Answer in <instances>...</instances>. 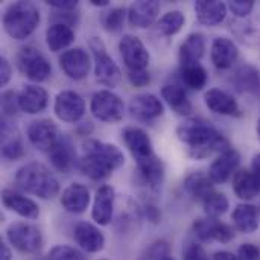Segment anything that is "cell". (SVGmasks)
<instances>
[{"label":"cell","mask_w":260,"mask_h":260,"mask_svg":"<svg viewBox=\"0 0 260 260\" xmlns=\"http://www.w3.org/2000/svg\"><path fill=\"white\" fill-rule=\"evenodd\" d=\"M177 137L189 146V155L195 160H204L232 148L229 139L210 122L203 119H189L183 122L177 128Z\"/></svg>","instance_id":"1"},{"label":"cell","mask_w":260,"mask_h":260,"mask_svg":"<svg viewBox=\"0 0 260 260\" xmlns=\"http://www.w3.org/2000/svg\"><path fill=\"white\" fill-rule=\"evenodd\" d=\"M123 165V152L116 145L101 140H87L84 143V155L78 160L81 172L93 181L110 178Z\"/></svg>","instance_id":"2"},{"label":"cell","mask_w":260,"mask_h":260,"mask_svg":"<svg viewBox=\"0 0 260 260\" xmlns=\"http://www.w3.org/2000/svg\"><path fill=\"white\" fill-rule=\"evenodd\" d=\"M15 184L20 190L40 200H53L59 193V181L50 169L38 161H29L15 172Z\"/></svg>","instance_id":"3"},{"label":"cell","mask_w":260,"mask_h":260,"mask_svg":"<svg viewBox=\"0 0 260 260\" xmlns=\"http://www.w3.org/2000/svg\"><path fill=\"white\" fill-rule=\"evenodd\" d=\"M40 9L32 2H14L3 12V29L12 40H26L38 27Z\"/></svg>","instance_id":"4"},{"label":"cell","mask_w":260,"mask_h":260,"mask_svg":"<svg viewBox=\"0 0 260 260\" xmlns=\"http://www.w3.org/2000/svg\"><path fill=\"white\" fill-rule=\"evenodd\" d=\"M88 46L94 59L96 81L105 87H111V88L117 87L122 81V72L119 66L114 62V59L108 55L104 41L99 37H91Z\"/></svg>","instance_id":"5"},{"label":"cell","mask_w":260,"mask_h":260,"mask_svg":"<svg viewBox=\"0 0 260 260\" xmlns=\"http://www.w3.org/2000/svg\"><path fill=\"white\" fill-rule=\"evenodd\" d=\"M91 114L105 123H119L125 116V104L119 94L111 90H99L90 101Z\"/></svg>","instance_id":"6"},{"label":"cell","mask_w":260,"mask_h":260,"mask_svg":"<svg viewBox=\"0 0 260 260\" xmlns=\"http://www.w3.org/2000/svg\"><path fill=\"white\" fill-rule=\"evenodd\" d=\"M18 70L32 82H44L52 75V66L46 56L34 46H26L17 53Z\"/></svg>","instance_id":"7"},{"label":"cell","mask_w":260,"mask_h":260,"mask_svg":"<svg viewBox=\"0 0 260 260\" xmlns=\"http://www.w3.org/2000/svg\"><path fill=\"white\" fill-rule=\"evenodd\" d=\"M6 239L11 247L24 254L40 251L44 242L40 229L27 222H12L6 229Z\"/></svg>","instance_id":"8"},{"label":"cell","mask_w":260,"mask_h":260,"mask_svg":"<svg viewBox=\"0 0 260 260\" xmlns=\"http://www.w3.org/2000/svg\"><path fill=\"white\" fill-rule=\"evenodd\" d=\"M119 50L128 72L148 70L151 56L143 41L139 37L131 34L123 35L119 41Z\"/></svg>","instance_id":"9"},{"label":"cell","mask_w":260,"mask_h":260,"mask_svg":"<svg viewBox=\"0 0 260 260\" xmlns=\"http://www.w3.org/2000/svg\"><path fill=\"white\" fill-rule=\"evenodd\" d=\"M53 111L61 122L76 123L85 114V101L73 90H62L55 98Z\"/></svg>","instance_id":"10"},{"label":"cell","mask_w":260,"mask_h":260,"mask_svg":"<svg viewBox=\"0 0 260 260\" xmlns=\"http://www.w3.org/2000/svg\"><path fill=\"white\" fill-rule=\"evenodd\" d=\"M26 134H27V140L35 149L47 154L52 151V148L56 145L58 139L61 137L56 123L50 119H38L30 122Z\"/></svg>","instance_id":"11"},{"label":"cell","mask_w":260,"mask_h":260,"mask_svg":"<svg viewBox=\"0 0 260 260\" xmlns=\"http://www.w3.org/2000/svg\"><path fill=\"white\" fill-rule=\"evenodd\" d=\"M122 140L137 165L148 161L157 155L154 152V145L151 137L145 129L139 126H126L122 131Z\"/></svg>","instance_id":"12"},{"label":"cell","mask_w":260,"mask_h":260,"mask_svg":"<svg viewBox=\"0 0 260 260\" xmlns=\"http://www.w3.org/2000/svg\"><path fill=\"white\" fill-rule=\"evenodd\" d=\"M193 235L201 242H221L229 244L235 239V230L215 218H200L192 225Z\"/></svg>","instance_id":"13"},{"label":"cell","mask_w":260,"mask_h":260,"mask_svg":"<svg viewBox=\"0 0 260 260\" xmlns=\"http://www.w3.org/2000/svg\"><path fill=\"white\" fill-rule=\"evenodd\" d=\"M58 61H59V67L66 73V76L73 81H81V79L87 78V75L91 69L90 55L82 47H73V49L64 50Z\"/></svg>","instance_id":"14"},{"label":"cell","mask_w":260,"mask_h":260,"mask_svg":"<svg viewBox=\"0 0 260 260\" xmlns=\"http://www.w3.org/2000/svg\"><path fill=\"white\" fill-rule=\"evenodd\" d=\"M129 113L134 119L145 123H151L165 114V105L155 94L140 93L131 98Z\"/></svg>","instance_id":"15"},{"label":"cell","mask_w":260,"mask_h":260,"mask_svg":"<svg viewBox=\"0 0 260 260\" xmlns=\"http://www.w3.org/2000/svg\"><path fill=\"white\" fill-rule=\"evenodd\" d=\"M239 165H241V154L232 146L230 149L224 151L213 160L207 175L213 181V184H224L225 181L230 180V177H235Z\"/></svg>","instance_id":"16"},{"label":"cell","mask_w":260,"mask_h":260,"mask_svg":"<svg viewBox=\"0 0 260 260\" xmlns=\"http://www.w3.org/2000/svg\"><path fill=\"white\" fill-rule=\"evenodd\" d=\"M114 201H116V192L111 186L105 184L96 190L93 209H91V218L98 225L105 227L113 221Z\"/></svg>","instance_id":"17"},{"label":"cell","mask_w":260,"mask_h":260,"mask_svg":"<svg viewBox=\"0 0 260 260\" xmlns=\"http://www.w3.org/2000/svg\"><path fill=\"white\" fill-rule=\"evenodd\" d=\"M73 236L76 244L90 254L101 253L105 248V236L104 233L93 224L81 221L75 225Z\"/></svg>","instance_id":"18"},{"label":"cell","mask_w":260,"mask_h":260,"mask_svg":"<svg viewBox=\"0 0 260 260\" xmlns=\"http://www.w3.org/2000/svg\"><path fill=\"white\" fill-rule=\"evenodd\" d=\"M204 102H206L207 108L216 114L232 116V117L242 116V111H241L238 101L230 93H227L225 90H221V88L207 90L204 94Z\"/></svg>","instance_id":"19"},{"label":"cell","mask_w":260,"mask_h":260,"mask_svg":"<svg viewBox=\"0 0 260 260\" xmlns=\"http://www.w3.org/2000/svg\"><path fill=\"white\" fill-rule=\"evenodd\" d=\"M49 158H50V163L53 165V168L56 171H59L62 174L70 172L73 169V166L78 163L76 149H75L72 139L66 134H61L56 145L49 152Z\"/></svg>","instance_id":"20"},{"label":"cell","mask_w":260,"mask_h":260,"mask_svg":"<svg viewBox=\"0 0 260 260\" xmlns=\"http://www.w3.org/2000/svg\"><path fill=\"white\" fill-rule=\"evenodd\" d=\"M158 14L160 3L157 0H140L128 8V21L133 27L148 29L155 23Z\"/></svg>","instance_id":"21"},{"label":"cell","mask_w":260,"mask_h":260,"mask_svg":"<svg viewBox=\"0 0 260 260\" xmlns=\"http://www.w3.org/2000/svg\"><path fill=\"white\" fill-rule=\"evenodd\" d=\"M2 203L8 210L17 213L21 218L34 221V219H38V216H40L38 204L34 200H30L15 190L3 189L2 190Z\"/></svg>","instance_id":"22"},{"label":"cell","mask_w":260,"mask_h":260,"mask_svg":"<svg viewBox=\"0 0 260 260\" xmlns=\"http://www.w3.org/2000/svg\"><path fill=\"white\" fill-rule=\"evenodd\" d=\"M20 110L26 114H38L46 110L49 104V93L46 88L37 84L23 85L21 91L18 93Z\"/></svg>","instance_id":"23"},{"label":"cell","mask_w":260,"mask_h":260,"mask_svg":"<svg viewBox=\"0 0 260 260\" xmlns=\"http://www.w3.org/2000/svg\"><path fill=\"white\" fill-rule=\"evenodd\" d=\"M239 56V49L233 43V40L227 37H218L212 43L210 49V58L216 69L227 70L230 69Z\"/></svg>","instance_id":"24"},{"label":"cell","mask_w":260,"mask_h":260,"mask_svg":"<svg viewBox=\"0 0 260 260\" xmlns=\"http://www.w3.org/2000/svg\"><path fill=\"white\" fill-rule=\"evenodd\" d=\"M193 9L198 23L212 27L221 24L225 20L229 6L224 2H218V0H198L195 2Z\"/></svg>","instance_id":"25"},{"label":"cell","mask_w":260,"mask_h":260,"mask_svg":"<svg viewBox=\"0 0 260 260\" xmlns=\"http://www.w3.org/2000/svg\"><path fill=\"white\" fill-rule=\"evenodd\" d=\"M90 200H91L90 190L87 189V186H84L81 183H73L62 190L61 206L64 207L66 212L73 213V215H79L88 209Z\"/></svg>","instance_id":"26"},{"label":"cell","mask_w":260,"mask_h":260,"mask_svg":"<svg viewBox=\"0 0 260 260\" xmlns=\"http://www.w3.org/2000/svg\"><path fill=\"white\" fill-rule=\"evenodd\" d=\"M23 155L24 146L15 126L8 119H2V157L5 160L15 161Z\"/></svg>","instance_id":"27"},{"label":"cell","mask_w":260,"mask_h":260,"mask_svg":"<svg viewBox=\"0 0 260 260\" xmlns=\"http://www.w3.org/2000/svg\"><path fill=\"white\" fill-rule=\"evenodd\" d=\"M233 85L242 94H260V72L251 64H242L233 73Z\"/></svg>","instance_id":"28"},{"label":"cell","mask_w":260,"mask_h":260,"mask_svg":"<svg viewBox=\"0 0 260 260\" xmlns=\"http://www.w3.org/2000/svg\"><path fill=\"white\" fill-rule=\"evenodd\" d=\"M206 52V38L201 32H192L180 46L178 58L181 66L197 64L201 61Z\"/></svg>","instance_id":"29"},{"label":"cell","mask_w":260,"mask_h":260,"mask_svg":"<svg viewBox=\"0 0 260 260\" xmlns=\"http://www.w3.org/2000/svg\"><path fill=\"white\" fill-rule=\"evenodd\" d=\"M232 221L239 233L251 235L259 229V210L256 206L248 203L238 204L236 209L233 210Z\"/></svg>","instance_id":"30"},{"label":"cell","mask_w":260,"mask_h":260,"mask_svg":"<svg viewBox=\"0 0 260 260\" xmlns=\"http://www.w3.org/2000/svg\"><path fill=\"white\" fill-rule=\"evenodd\" d=\"M160 93H161L163 101L169 105V108L175 114H178V116H190L192 114V111H193L192 102L187 98V93L180 85H174V84L165 85Z\"/></svg>","instance_id":"31"},{"label":"cell","mask_w":260,"mask_h":260,"mask_svg":"<svg viewBox=\"0 0 260 260\" xmlns=\"http://www.w3.org/2000/svg\"><path fill=\"white\" fill-rule=\"evenodd\" d=\"M76 38L73 27L62 23H52L46 30V44L50 52L67 49Z\"/></svg>","instance_id":"32"},{"label":"cell","mask_w":260,"mask_h":260,"mask_svg":"<svg viewBox=\"0 0 260 260\" xmlns=\"http://www.w3.org/2000/svg\"><path fill=\"white\" fill-rule=\"evenodd\" d=\"M184 189L195 201L203 203L210 193L215 192V184L207 174L192 172L184 178Z\"/></svg>","instance_id":"33"},{"label":"cell","mask_w":260,"mask_h":260,"mask_svg":"<svg viewBox=\"0 0 260 260\" xmlns=\"http://www.w3.org/2000/svg\"><path fill=\"white\" fill-rule=\"evenodd\" d=\"M233 192L235 195L242 200V201H251L257 197L259 193V187L253 178L251 171H245V169H239L235 177H233Z\"/></svg>","instance_id":"34"},{"label":"cell","mask_w":260,"mask_h":260,"mask_svg":"<svg viewBox=\"0 0 260 260\" xmlns=\"http://www.w3.org/2000/svg\"><path fill=\"white\" fill-rule=\"evenodd\" d=\"M137 168H139V172H140L142 178L145 180V183L149 184L152 189H157L163 184L166 171H165V165L158 155H155L154 158H151L148 161L137 165Z\"/></svg>","instance_id":"35"},{"label":"cell","mask_w":260,"mask_h":260,"mask_svg":"<svg viewBox=\"0 0 260 260\" xmlns=\"http://www.w3.org/2000/svg\"><path fill=\"white\" fill-rule=\"evenodd\" d=\"M180 76H181V81L189 88L197 90V91L203 90L207 85V81H209V73L200 62L189 64V66H181Z\"/></svg>","instance_id":"36"},{"label":"cell","mask_w":260,"mask_h":260,"mask_svg":"<svg viewBox=\"0 0 260 260\" xmlns=\"http://www.w3.org/2000/svg\"><path fill=\"white\" fill-rule=\"evenodd\" d=\"M201 204H203V209H204V213L207 215V218H215V219L225 215L230 207L229 198L224 193L216 192V190L213 193H210Z\"/></svg>","instance_id":"37"},{"label":"cell","mask_w":260,"mask_h":260,"mask_svg":"<svg viewBox=\"0 0 260 260\" xmlns=\"http://www.w3.org/2000/svg\"><path fill=\"white\" fill-rule=\"evenodd\" d=\"M184 23H186V17H184V14H183L181 11L175 9V11H169V12H166V14L158 20L157 27H158V30H160L163 35H166V37H172V35L178 34V32L183 29Z\"/></svg>","instance_id":"38"},{"label":"cell","mask_w":260,"mask_h":260,"mask_svg":"<svg viewBox=\"0 0 260 260\" xmlns=\"http://www.w3.org/2000/svg\"><path fill=\"white\" fill-rule=\"evenodd\" d=\"M128 17V9L117 6L101 14V24L108 32H120L123 29L125 18Z\"/></svg>","instance_id":"39"},{"label":"cell","mask_w":260,"mask_h":260,"mask_svg":"<svg viewBox=\"0 0 260 260\" xmlns=\"http://www.w3.org/2000/svg\"><path fill=\"white\" fill-rule=\"evenodd\" d=\"M47 260H88V257L82 251H79L73 247L55 245L47 253Z\"/></svg>","instance_id":"40"},{"label":"cell","mask_w":260,"mask_h":260,"mask_svg":"<svg viewBox=\"0 0 260 260\" xmlns=\"http://www.w3.org/2000/svg\"><path fill=\"white\" fill-rule=\"evenodd\" d=\"M20 110V102H18V93L12 90H6L2 93V114L3 119H12L18 114Z\"/></svg>","instance_id":"41"},{"label":"cell","mask_w":260,"mask_h":260,"mask_svg":"<svg viewBox=\"0 0 260 260\" xmlns=\"http://www.w3.org/2000/svg\"><path fill=\"white\" fill-rule=\"evenodd\" d=\"M229 9L235 17L245 18L254 9V2L253 0H232L229 3Z\"/></svg>","instance_id":"42"},{"label":"cell","mask_w":260,"mask_h":260,"mask_svg":"<svg viewBox=\"0 0 260 260\" xmlns=\"http://www.w3.org/2000/svg\"><path fill=\"white\" fill-rule=\"evenodd\" d=\"M169 256V245L165 241H158L155 244L151 245V248L148 250L146 256L142 260H160L163 257Z\"/></svg>","instance_id":"43"},{"label":"cell","mask_w":260,"mask_h":260,"mask_svg":"<svg viewBox=\"0 0 260 260\" xmlns=\"http://www.w3.org/2000/svg\"><path fill=\"white\" fill-rule=\"evenodd\" d=\"M183 260H210L204 247L200 244H189L183 251Z\"/></svg>","instance_id":"44"},{"label":"cell","mask_w":260,"mask_h":260,"mask_svg":"<svg viewBox=\"0 0 260 260\" xmlns=\"http://www.w3.org/2000/svg\"><path fill=\"white\" fill-rule=\"evenodd\" d=\"M236 256L239 260H260V248L254 244H242Z\"/></svg>","instance_id":"45"},{"label":"cell","mask_w":260,"mask_h":260,"mask_svg":"<svg viewBox=\"0 0 260 260\" xmlns=\"http://www.w3.org/2000/svg\"><path fill=\"white\" fill-rule=\"evenodd\" d=\"M52 21L53 23H62L67 26H75L79 21V14L76 11H69V12H59L56 11L55 15H52Z\"/></svg>","instance_id":"46"},{"label":"cell","mask_w":260,"mask_h":260,"mask_svg":"<svg viewBox=\"0 0 260 260\" xmlns=\"http://www.w3.org/2000/svg\"><path fill=\"white\" fill-rule=\"evenodd\" d=\"M46 5H49L55 11L69 12V11H76L79 6V2H76V0H47Z\"/></svg>","instance_id":"47"},{"label":"cell","mask_w":260,"mask_h":260,"mask_svg":"<svg viewBox=\"0 0 260 260\" xmlns=\"http://www.w3.org/2000/svg\"><path fill=\"white\" fill-rule=\"evenodd\" d=\"M128 79L134 87H146L151 82V75L148 70H142V72H128Z\"/></svg>","instance_id":"48"},{"label":"cell","mask_w":260,"mask_h":260,"mask_svg":"<svg viewBox=\"0 0 260 260\" xmlns=\"http://www.w3.org/2000/svg\"><path fill=\"white\" fill-rule=\"evenodd\" d=\"M11 78H12V66L5 56H0V85L6 87Z\"/></svg>","instance_id":"49"},{"label":"cell","mask_w":260,"mask_h":260,"mask_svg":"<svg viewBox=\"0 0 260 260\" xmlns=\"http://www.w3.org/2000/svg\"><path fill=\"white\" fill-rule=\"evenodd\" d=\"M142 213H143V216L148 218L152 224H158L160 219H161V212H160V209H157L155 206H152V204H149V203H145V204L142 206Z\"/></svg>","instance_id":"50"},{"label":"cell","mask_w":260,"mask_h":260,"mask_svg":"<svg viewBox=\"0 0 260 260\" xmlns=\"http://www.w3.org/2000/svg\"><path fill=\"white\" fill-rule=\"evenodd\" d=\"M251 174L260 190V154H256L251 160Z\"/></svg>","instance_id":"51"},{"label":"cell","mask_w":260,"mask_h":260,"mask_svg":"<svg viewBox=\"0 0 260 260\" xmlns=\"http://www.w3.org/2000/svg\"><path fill=\"white\" fill-rule=\"evenodd\" d=\"M0 260H12L11 248H9V245L5 241L0 242Z\"/></svg>","instance_id":"52"},{"label":"cell","mask_w":260,"mask_h":260,"mask_svg":"<svg viewBox=\"0 0 260 260\" xmlns=\"http://www.w3.org/2000/svg\"><path fill=\"white\" fill-rule=\"evenodd\" d=\"M213 260H239L236 254L230 253V251H218L213 254Z\"/></svg>","instance_id":"53"},{"label":"cell","mask_w":260,"mask_h":260,"mask_svg":"<svg viewBox=\"0 0 260 260\" xmlns=\"http://www.w3.org/2000/svg\"><path fill=\"white\" fill-rule=\"evenodd\" d=\"M90 5L96 8H107L110 6V2L108 0H90Z\"/></svg>","instance_id":"54"},{"label":"cell","mask_w":260,"mask_h":260,"mask_svg":"<svg viewBox=\"0 0 260 260\" xmlns=\"http://www.w3.org/2000/svg\"><path fill=\"white\" fill-rule=\"evenodd\" d=\"M256 134H257V139L260 140V117L259 120H257V126H256Z\"/></svg>","instance_id":"55"},{"label":"cell","mask_w":260,"mask_h":260,"mask_svg":"<svg viewBox=\"0 0 260 260\" xmlns=\"http://www.w3.org/2000/svg\"><path fill=\"white\" fill-rule=\"evenodd\" d=\"M160 260H174L171 256H168V257H163V259H160Z\"/></svg>","instance_id":"56"},{"label":"cell","mask_w":260,"mask_h":260,"mask_svg":"<svg viewBox=\"0 0 260 260\" xmlns=\"http://www.w3.org/2000/svg\"><path fill=\"white\" fill-rule=\"evenodd\" d=\"M101 260H108V259H101Z\"/></svg>","instance_id":"57"}]
</instances>
